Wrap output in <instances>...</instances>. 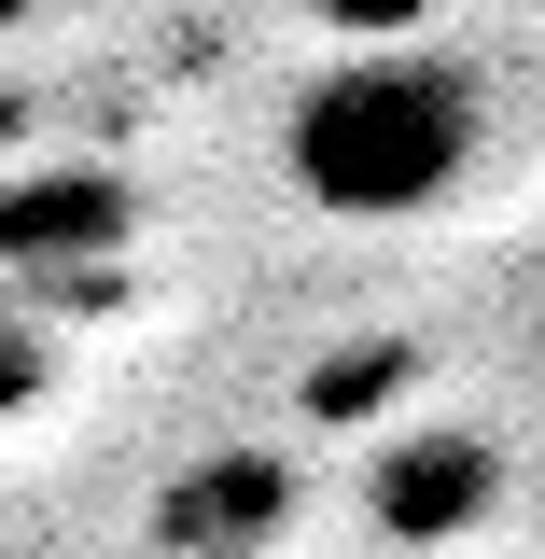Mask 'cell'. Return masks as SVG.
I'll return each mask as SVG.
<instances>
[{"label":"cell","mask_w":545,"mask_h":559,"mask_svg":"<svg viewBox=\"0 0 545 559\" xmlns=\"http://www.w3.org/2000/svg\"><path fill=\"white\" fill-rule=\"evenodd\" d=\"M280 168H294L308 210L419 224L434 197H462V168H476V84L448 57H336V70L294 84Z\"/></svg>","instance_id":"cell-1"},{"label":"cell","mask_w":545,"mask_h":559,"mask_svg":"<svg viewBox=\"0 0 545 559\" xmlns=\"http://www.w3.org/2000/svg\"><path fill=\"white\" fill-rule=\"evenodd\" d=\"M43 406V336H28V308H0V419Z\"/></svg>","instance_id":"cell-5"},{"label":"cell","mask_w":545,"mask_h":559,"mask_svg":"<svg viewBox=\"0 0 545 559\" xmlns=\"http://www.w3.org/2000/svg\"><path fill=\"white\" fill-rule=\"evenodd\" d=\"M489 503H503V462H489V433H462V419L392 433L378 476H364V518H378L392 546H448V532H476Z\"/></svg>","instance_id":"cell-2"},{"label":"cell","mask_w":545,"mask_h":559,"mask_svg":"<svg viewBox=\"0 0 545 559\" xmlns=\"http://www.w3.org/2000/svg\"><path fill=\"white\" fill-rule=\"evenodd\" d=\"M140 238V197L112 168H14L0 182V266L14 280H57V266H112Z\"/></svg>","instance_id":"cell-3"},{"label":"cell","mask_w":545,"mask_h":559,"mask_svg":"<svg viewBox=\"0 0 545 559\" xmlns=\"http://www.w3.org/2000/svg\"><path fill=\"white\" fill-rule=\"evenodd\" d=\"M294 532V462L266 448H210L197 476L154 489V559H252Z\"/></svg>","instance_id":"cell-4"}]
</instances>
